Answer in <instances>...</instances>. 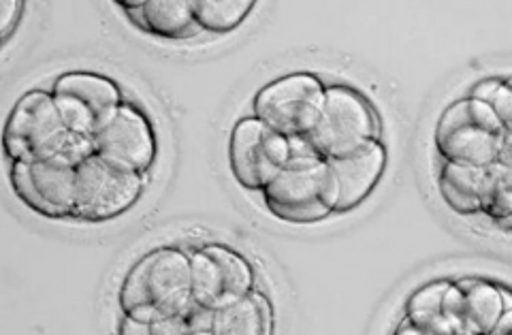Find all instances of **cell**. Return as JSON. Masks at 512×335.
Returning a JSON list of instances; mask_svg holds the SVG:
<instances>
[{
	"label": "cell",
	"instance_id": "ffe728a7",
	"mask_svg": "<svg viewBox=\"0 0 512 335\" xmlns=\"http://www.w3.org/2000/svg\"><path fill=\"white\" fill-rule=\"evenodd\" d=\"M11 186H13V193L18 195V199L28 207V210H32L43 218H52V220L64 218V214L58 210V207H54L50 201H45L43 195L39 193L35 180H32L30 163H22V161L11 163Z\"/></svg>",
	"mask_w": 512,
	"mask_h": 335
},
{
	"label": "cell",
	"instance_id": "d6986e66",
	"mask_svg": "<svg viewBox=\"0 0 512 335\" xmlns=\"http://www.w3.org/2000/svg\"><path fill=\"white\" fill-rule=\"evenodd\" d=\"M252 9L254 0H192V15L201 33L212 35L231 33L248 18Z\"/></svg>",
	"mask_w": 512,
	"mask_h": 335
},
{
	"label": "cell",
	"instance_id": "7402d4cb",
	"mask_svg": "<svg viewBox=\"0 0 512 335\" xmlns=\"http://www.w3.org/2000/svg\"><path fill=\"white\" fill-rule=\"evenodd\" d=\"M483 212L498 222L504 231H510V225H512V167L504 169L500 173L493 193L489 195L487 203L483 205Z\"/></svg>",
	"mask_w": 512,
	"mask_h": 335
},
{
	"label": "cell",
	"instance_id": "2e32d148",
	"mask_svg": "<svg viewBox=\"0 0 512 335\" xmlns=\"http://www.w3.org/2000/svg\"><path fill=\"white\" fill-rule=\"evenodd\" d=\"M463 295V335L491 333L495 321L504 312L502 289L487 280L457 282Z\"/></svg>",
	"mask_w": 512,
	"mask_h": 335
},
{
	"label": "cell",
	"instance_id": "3957f363",
	"mask_svg": "<svg viewBox=\"0 0 512 335\" xmlns=\"http://www.w3.org/2000/svg\"><path fill=\"white\" fill-rule=\"evenodd\" d=\"M267 210L288 225H314L338 210L340 186L325 158L297 154L263 190Z\"/></svg>",
	"mask_w": 512,
	"mask_h": 335
},
{
	"label": "cell",
	"instance_id": "4316f807",
	"mask_svg": "<svg viewBox=\"0 0 512 335\" xmlns=\"http://www.w3.org/2000/svg\"><path fill=\"white\" fill-rule=\"evenodd\" d=\"M510 327H512V310H504L498 321H495V325L491 329V335H504V333L510 331Z\"/></svg>",
	"mask_w": 512,
	"mask_h": 335
},
{
	"label": "cell",
	"instance_id": "d4e9b609",
	"mask_svg": "<svg viewBox=\"0 0 512 335\" xmlns=\"http://www.w3.org/2000/svg\"><path fill=\"white\" fill-rule=\"evenodd\" d=\"M152 335H190L184 314L167 316L152 323Z\"/></svg>",
	"mask_w": 512,
	"mask_h": 335
},
{
	"label": "cell",
	"instance_id": "4fadbf2b",
	"mask_svg": "<svg viewBox=\"0 0 512 335\" xmlns=\"http://www.w3.org/2000/svg\"><path fill=\"white\" fill-rule=\"evenodd\" d=\"M504 167L493 163L489 167L444 163L440 173V195L444 203L457 214H478L483 212L489 195L493 193Z\"/></svg>",
	"mask_w": 512,
	"mask_h": 335
},
{
	"label": "cell",
	"instance_id": "ac0fdd59",
	"mask_svg": "<svg viewBox=\"0 0 512 335\" xmlns=\"http://www.w3.org/2000/svg\"><path fill=\"white\" fill-rule=\"evenodd\" d=\"M446 280L425 284L406 303V318L423 331V335H453L442 314V297L448 289Z\"/></svg>",
	"mask_w": 512,
	"mask_h": 335
},
{
	"label": "cell",
	"instance_id": "5bb4252c",
	"mask_svg": "<svg viewBox=\"0 0 512 335\" xmlns=\"http://www.w3.org/2000/svg\"><path fill=\"white\" fill-rule=\"evenodd\" d=\"M274 333V310L265 293L252 289L229 306L214 310L212 335H269Z\"/></svg>",
	"mask_w": 512,
	"mask_h": 335
},
{
	"label": "cell",
	"instance_id": "cb8c5ba5",
	"mask_svg": "<svg viewBox=\"0 0 512 335\" xmlns=\"http://www.w3.org/2000/svg\"><path fill=\"white\" fill-rule=\"evenodd\" d=\"M22 11H24V3H18V0H5L3 3V13H0V33H3V43H7L15 33V28H18L22 20Z\"/></svg>",
	"mask_w": 512,
	"mask_h": 335
},
{
	"label": "cell",
	"instance_id": "52a82bcc",
	"mask_svg": "<svg viewBox=\"0 0 512 335\" xmlns=\"http://www.w3.org/2000/svg\"><path fill=\"white\" fill-rule=\"evenodd\" d=\"M143 190V175L111 165L99 154L77 165L75 218L107 222L122 216L137 203Z\"/></svg>",
	"mask_w": 512,
	"mask_h": 335
},
{
	"label": "cell",
	"instance_id": "277c9868",
	"mask_svg": "<svg viewBox=\"0 0 512 335\" xmlns=\"http://www.w3.org/2000/svg\"><path fill=\"white\" fill-rule=\"evenodd\" d=\"M512 129L480 101L461 99L444 109L436 129V148L444 163L489 167L498 163Z\"/></svg>",
	"mask_w": 512,
	"mask_h": 335
},
{
	"label": "cell",
	"instance_id": "7a4b0ae2",
	"mask_svg": "<svg viewBox=\"0 0 512 335\" xmlns=\"http://www.w3.org/2000/svg\"><path fill=\"white\" fill-rule=\"evenodd\" d=\"M192 299L190 254L178 248H158L137 261L120 289L124 314L143 323L182 314Z\"/></svg>",
	"mask_w": 512,
	"mask_h": 335
},
{
	"label": "cell",
	"instance_id": "5b68a950",
	"mask_svg": "<svg viewBox=\"0 0 512 335\" xmlns=\"http://www.w3.org/2000/svg\"><path fill=\"white\" fill-rule=\"evenodd\" d=\"M325 88L310 73L278 77L256 92L252 116L286 139H306L323 114Z\"/></svg>",
	"mask_w": 512,
	"mask_h": 335
},
{
	"label": "cell",
	"instance_id": "7c38bea8",
	"mask_svg": "<svg viewBox=\"0 0 512 335\" xmlns=\"http://www.w3.org/2000/svg\"><path fill=\"white\" fill-rule=\"evenodd\" d=\"M327 163L340 186L338 210L335 212H348L352 207L361 205L378 186L384 167H387V150H384L380 139H370L342 156L327 158Z\"/></svg>",
	"mask_w": 512,
	"mask_h": 335
},
{
	"label": "cell",
	"instance_id": "e0dca14e",
	"mask_svg": "<svg viewBox=\"0 0 512 335\" xmlns=\"http://www.w3.org/2000/svg\"><path fill=\"white\" fill-rule=\"evenodd\" d=\"M30 173L43 199L58 207L64 218H75L77 167L50 158V161L30 163Z\"/></svg>",
	"mask_w": 512,
	"mask_h": 335
},
{
	"label": "cell",
	"instance_id": "ba28073f",
	"mask_svg": "<svg viewBox=\"0 0 512 335\" xmlns=\"http://www.w3.org/2000/svg\"><path fill=\"white\" fill-rule=\"evenodd\" d=\"M52 97L67 129L94 139L124 103L114 79L96 73H64L52 86Z\"/></svg>",
	"mask_w": 512,
	"mask_h": 335
},
{
	"label": "cell",
	"instance_id": "30bf717a",
	"mask_svg": "<svg viewBox=\"0 0 512 335\" xmlns=\"http://www.w3.org/2000/svg\"><path fill=\"white\" fill-rule=\"evenodd\" d=\"M192 299L201 306L218 310L229 306L254 289V269L227 246L210 244L190 254Z\"/></svg>",
	"mask_w": 512,
	"mask_h": 335
},
{
	"label": "cell",
	"instance_id": "8992f818",
	"mask_svg": "<svg viewBox=\"0 0 512 335\" xmlns=\"http://www.w3.org/2000/svg\"><path fill=\"white\" fill-rule=\"evenodd\" d=\"M370 139H380V120L372 103L348 86H327L323 114L306 137L314 154L327 161L363 146Z\"/></svg>",
	"mask_w": 512,
	"mask_h": 335
},
{
	"label": "cell",
	"instance_id": "6da1fadb",
	"mask_svg": "<svg viewBox=\"0 0 512 335\" xmlns=\"http://www.w3.org/2000/svg\"><path fill=\"white\" fill-rule=\"evenodd\" d=\"M3 146L11 163H39L58 158L77 167L94 154L92 139L67 129L52 92L45 90L26 92L13 105L5 124Z\"/></svg>",
	"mask_w": 512,
	"mask_h": 335
},
{
	"label": "cell",
	"instance_id": "484cf974",
	"mask_svg": "<svg viewBox=\"0 0 512 335\" xmlns=\"http://www.w3.org/2000/svg\"><path fill=\"white\" fill-rule=\"evenodd\" d=\"M118 331L122 335H152V325L150 323H143V321H137V318L124 314V321L120 323Z\"/></svg>",
	"mask_w": 512,
	"mask_h": 335
},
{
	"label": "cell",
	"instance_id": "9c48e42d",
	"mask_svg": "<svg viewBox=\"0 0 512 335\" xmlns=\"http://www.w3.org/2000/svg\"><path fill=\"white\" fill-rule=\"evenodd\" d=\"M291 158V141L254 116L242 118L231 133L229 165L246 190H263Z\"/></svg>",
	"mask_w": 512,
	"mask_h": 335
},
{
	"label": "cell",
	"instance_id": "8fae6325",
	"mask_svg": "<svg viewBox=\"0 0 512 335\" xmlns=\"http://www.w3.org/2000/svg\"><path fill=\"white\" fill-rule=\"evenodd\" d=\"M94 154L111 165L148 173L156 161V135L148 116L131 103H122L101 133L92 139Z\"/></svg>",
	"mask_w": 512,
	"mask_h": 335
},
{
	"label": "cell",
	"instance_id": "9a60e30c",
	"mask_svg": "<svg viewBox=\"0 0 512 335\" xmlns=\"http://www.w3.org/2000/svg\"><path fill=\"white\" fill-rule=\"evenodd\" d=\"M143 33L182 41L201 33L192 15V0H143Z\"/></svg>",
	"mask_w": 512,
	"mask_h": 335
},
{
	"label": "cell",
	"instance_id": "83f0119b",
	"mask_svg": "<svg viewBox=\"0 0 512 335\" xmlns=\"http://www.w3.org/2000/svg\"><path fill=\"white\" fill-rule=\"evenodd\" d=\"M397 335H423V331L416 327L412 321H408V318H404L402 321V325L397 327V331H395Z\"/></svg>",
	"mask_w": 512,
	"mask_h": 335
},
{
	"label": "cell",
	"instance_id": "44dd1931",
	"mask_svg": "<svg viewBox=\"0 0 512 335\" xmlns=\"http://www.w3.org/2000/svg\"><path fill=\"white\" fill-rule=\"evenodd\" d=\"M470 99L485 103L495 116L502 120L504 126L512 129V86L510 79H483L470 92Z\"/></svg>",
	"mask_w": 512,
	"mask_h": 335
},
{
	"label": "cell",
	"instance_id": "603a6c76",
	"mask_svg": "<svg viewBox=\"0 0 512 335\" xmlns=\"http://www.w3.org/2000/svg\"><path fill=\"white\" fill-rule=\"evenodd\" d=\"M442 314L453 335H463V295L457 284H448V289L442 297Z\"/></svg>",
	"mask_w": 512,
	"mask_h": 335
}]
</instances>
